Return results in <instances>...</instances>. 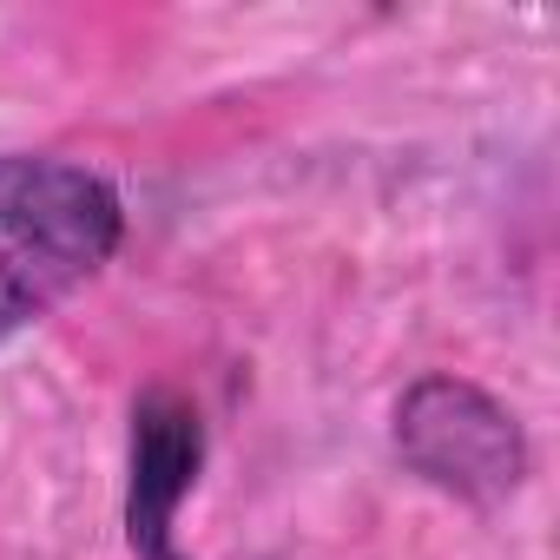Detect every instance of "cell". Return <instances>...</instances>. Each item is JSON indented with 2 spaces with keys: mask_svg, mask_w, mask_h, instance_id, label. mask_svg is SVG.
<instances>
[{
  "mask_svg": "<svg viewBox=\"0 0 560 560\" xmlns=\"http://www.w3.org/2000/svg\"><path fill=\"white\" fill-rule=\"evenodd\" d=\"M198 468V416L172 396H152L139 409V462H132V547L145 560H172L165 521L172 501L191 488Z\"/></svg>",
  "mask_w": 560,
  "mask_h": 560,
  "instance_id": "obj_2",
  "label": "cell"
},
{
  "mask_svg": "<svg viewBox=\"0 0 560 560\" xmlns=\"http://www.w3.org/2000/svg\"><path fill=\"white\" fill-rule=\"evenodd\" d=\"M119 198L67 159H0V343L47 317L113 257Z\"/></svg>",
  "mask_w": 560,
  "mask_h": 560,
  "instance_id": "obj_1",
  "label": "cell"
}]
</instances>
